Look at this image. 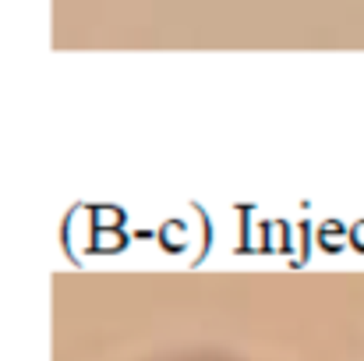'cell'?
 Instances as JSON below:
<instances>
[{"label":"cell","instance_id":"cell-1","mask_svg":"<svg viewBox=\"0 0 364 361\" xmlns=\"http://www.w3.org/2000/svg\"><path fill=\"white\" fill-rule=\"evenodd\" d=\"M156 361H241L230 355H213V351H198V355H170V358H156Z\"/></svg>","mask_w":364,"mask_h":361}]
</instances>
